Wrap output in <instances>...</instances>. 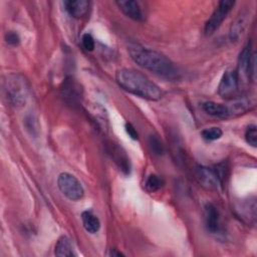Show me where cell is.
Here are the masks:
<instances>
[{
    "instance_id": "cell-21",
    "label": "cell",
    "mask_w": 257,
    "mask_h": 257,
    "mask_svg": "<svg viewBox=\"0 0 257 257\" xmlns=\"http://www.w3.org/2000/svg\"><path fill=\"white\" fill-rule=\"evenodd\" d=\"M149 145H150L152 152H154V154L161 156L165 153L164 145L158 136L151 135L149 138Z\"/></svg>"
},
{
    "instance_id": "cell-13",
    "label": "cell",
    "mask_w": 257,
    "mask_h": 257,
    "mask_svg": "<svg viewBox=\"0 0 257 257\" xmlns=\"http://www.w3.org/2000/svg\"><path fill=\"white\" fill-rule=\"evenodd\" d=\"M65 10L68 14L73 18H81L83 17L89 9L90 2L87 0H69L64 1Z\"/></svg>"
},
{
    "instance_id": "cell-17",
    "label": "cell",
    "mask_w": 257,
    "mask_h": 257,
    "mask_svg": "<svg viewBox=\"0 0 257 257\" xmlns=\"http://www.w3.org/2000/svg\"><path fill=\"white\" fill-rule=\"evenodd\" d=\"M81 221L86 232L90 234H94L98 232L100 228V221L97 218V216L94 215L91 211L89 210L83 211L81 214Z\"/></svg>"
},
{
    "instance_id": "cell-19",
    "label": "cell",
    "mask_w": 257,
    "mask_h": 257,
    "mask_svg": "<svg viewBox=\"0 0 257 257\" xmlns=\"http://www.w3.org/2000/svg\"><path fill=\"white\" fill-rule=\"evenodd\" d=\"M164 184H165V182L160 176H158L156 174H152L147 178L145 187L149 192L153 193V192L159 191L164 186Z\"/></svg>"
},
{
    "instance_id": "cell-10",
    "label": "cell",
    "mask_w": 257,
    "mask_h": 257,
    "mask_svg": "<svg viewBox=\"0 0 257 257\" xmlns=\"http://www.w3.org/2000/svg\"><path fill=\"white\" fill-rule=\"evenodd\" d=\"M115 4L126 17L135 21H143L145 19V15L140 2L134 0H120L116 1Z\"/></svg>"
},
{
    "instance_id": "cell-4",
    "label": "cell",
    "mask_w": 257,
    "mask_h": 257,
    "mask_svg": "<svg viewBox=\"0 0 257 257\" xmlns=\"http://www.w3.org/2000/svg\"><path fill=\"white\" fill-rule=\"evenodd\" d=\"M239 79L245 76L254 81L256 76V55L252 50V43L249 41L242 49L238 57V65L236 70Z\"/></svg>"
},
{
    "instance_id": "cell-12",
    "label": "cell",
    "mask_w": 257,
    "mask_h": 257,
    "mask_svg": "<svg viewBox=\"0 0 257 257\" xmlns=\"http://www.w3.org/2000/svg\"><path fill=\"white\" fill-rule=\"evenodd\" d=\"M254 105V102L247 97H235L231 99V102L226 104L229 117L238 116L246 113Z\"/></svg>"
},
{
    "instance_id": "cell-16",
    "label": "cell",
    "mask_w": 257,
    "mask_h": 257,
    "mask_svg": "<svg viewBox=\"0 0 257 257\" xmlns=\"http://www.w3.org/2000/svg\"><path fill=\"white\" fill-rule=\"evenodd\" d=\"M248 22V15L245 13L240 14L235 21L232 23L231 27H230V31H229V37L231 39V41H237L240 36L242 35V33L244 32L246 25Z\"/></svg>"
},
{
    "instance_id": "cell-11",
    "label": "cell",
    "mask_w": 257,
    "mask_h": 257,
    "mask_svg": "<svg viewBox=\"0 0 257 257\" xmlns=\"http://www.w3.org/2000/svg\"><path fill=\"white\" fill-rule=\"evenodd\" d=\"M204 221L205 226L211 233L219 231L220 227V215L216 206L212 203H207L204 206Z\"/></svg>"
},
{
    "instance_id": "cell-15",
    "label": "cell",
    "mask_w": 257,
    "mask_h": 257,
    "mask_svg": "<svg viewBox=\"0 0 257 257\" xmlns=\"http://www.w3.org/2000/svg\"><path fill=\"white\" fill-rule=\"evenodd\" d=\"M202 109L212 116L218 117V118H228V109L226 104L218 103L215 101H205L202 103Z\"/></svg>"
},
{
    "instance_id": "cell-7",
    "label": "cell",
    "mask_w": 257,
    "mask_h": 257,
    "mask_svg": "<svg viewBox=\"0 0 257 257\" xmlns=\"http://www.w3.org/2000/svg\"><path fill=\"white\" fill-rule=\"evenodd\" d=\"M239 83L240 79L236 70H226L219 82L218 94L223 98H235L239 89Z\"/></svg>"
},
{
    "instance_id": "cell-25",
    "label": "cell",
    "mask_w": 257,
    "mask_h": 257,
    "mask_svg": "<svg viewBox=\"0 0 257 257\" xmlns=\"http://www.w3.org/2000/svg\"><path fill=\"white\" fill-rule=\"evenodd\" d=\"M125 132L126 134L133 139V140H138L139 139V135H138V132L136 131V128L134 127V125L130 122H126L125 123Z\"/></svg>"
},
{
    "instance_id": "cell-3",
    "label": "cell",
    "mask_w": 257,
    "mask_h": 257,
    "mask_svg": "<svg viewBox=\"0 0 257 257\" xmlns=\"http://www.w3.org/2000/svg\"><path fill=\"white\" fill-rule=\"evenodd\" d=\"M4 89L7 99L14 106H22L28 97L29 86L27 80L21 74L12 73L6 77Z\"/></svg>"
},
{
    "instance_id": "cell-18",
    "label": "cell",
    "mask_w": 257,
    "mask_h": 257,
    "mask_svg": "<svg viewBox=\"0 0 257 257\" xmlns=\"http://www.w3.org/2000/svg\"><path fill=\"white\" fill-rule=\"evenodd\" d=\"M54 254L59 257H72L75 256L73 246L71 244V241L66 236H61L56 244L54 249Z\"/></svg>"
},
{
    "instance_id": "cell-22",
    "label": "cell",
    "mask_w": 257,
    "mask_h": 257,
    "mask_svg": "<svg viewBox=\"0 0 257 257\" xmlns=\"http://www.w3.org/2000/svg\"><path fill=\"white\" fill-rule=\"evenodd\" d=\"M245 140L251 147H257V127L255 124H250L247 126L245 132Z\"/></svg>"
},
{
    "instance_id": "cell-2",
    "label": "cell",
    "mask_w": 257,
    "mask_h": 257,
    "mask_svg": "<svg viewBox=\"0 0 257 257\" xmlns=\"http://www.w3.org/2000/svg\"><path fill=\"white\" fill-rule=\"evenodd\" d=\"M117 84L125 91L149 100H159L162 89L145 74L132 68H121L115 73Z\"/></svg>"
},
{
    "instance_id": "cell-5",
    "label": "cell",
    "mask_w": 257,
    "mask_h": 257,
    "mask_svg": "<svg viewBox=\"0 0 257 257\" xmlns=\"http://www.w3.org/2000/svg\"><path fill=\"white\" fill-rule=\"evenodd\" d=\"M60 192L70 201H78L84 195V189L76 177L69 173H61L57 179Z\"/></svg>"
},
{
    "instance_id": "cell-24",
    "label": "cell",
    "mask_w": 257,
    "mask_h": 257,
    "mask_svg": "<svg viewBox=\"0 0 257 257\" xmlns=\"http://www.w3.org/2000/svg\"><path fill=\"white\" fill-rule=\"evenodd\" d=\"M5 40L9 45H18L20 42V38L19 35L15 32V31H7V33L5 34Z\"/></svg>"
},
{
    "instance_id": "cell-20",
    "label": "cell",
    "mask_w": 257,
    "mask_h": 257,
    "mask_svg": "<svg viewBox=\"0 0 257 257\" xmlns=\"http://www.w3.org/2000/svg\"><path fill=\"white\" fill-rule=\"evenodd\" d=\"M223 135V132L220 127L217 126H212V127H207L204 128L201 132V136L203 137V139L207 140V141H216L219 140Z\"/></svg>"
},
{
    "instance_id": "cell-6",
    "label": "cell",
    "mask_w": 257,
    "mask_h": 257,
    "mask_svg": "<svg viewBox=\"0 0 257 257\" xmlns=\"http://www.w3.org/2000/svg\"><path fill=\"white\" fill-rule=\"evenodd\" d=\"M235 5V1L232 0H222L219 2L218 6L213 11L211 17L207 20L204 26V32L206 35L213 34L226 19L227 15L230 13Z\"/></svg>"
},
{
    "instance_id": "cell-14",
    "label": "cell",
    "mask_w": 257,
    "mask_h": 257,
    "mask_svg": "<svg viewBox=\"0 0 257 257\" xmlns=\"http://www.w3.org/2000/svg\"><path fill=\"white\" fill-rule=\"evenodd\" d=\"M108 154L111 156V158L114 160L115 164L118 166V168L124 173V174H130V161L125 155V153L119 148L117 145L111 144L109 145V150Z\"/></svg>"
},
{
    "instance_id": "cell-23",
    "label": "cell",
    "mask_w": 257,
    "mask_h": 257,
    "mask_svg": "<svg viewBox=\"0 0 257 257\" xmlns=\"http://www.w3.org/2000/svg\"><path fill=\"white\" fill-rule=\"evenodd\" d=\"M81 44H82V47L86 51H92L95 48L94 39H93L92 35L89 34V33H84L82 35V37H81Z\"/></svg>"
},
{
    "instance_id": "cell-9",
    "label": "cell",
    "mask_w": 257,
    "mask_h": 257,
    "mask_svg": "<svg viewBox=\"0 0 257 257\" xmlns=\"http://www.w3.org/2000/svg\"><path fill=\"white\" fill-rule=\"evenodd\" d=\"M61 94L67 103L77 105L80 103L82 98V88L76 80L72 77H68L62 83Z\"/></svg>"
},
{
    "instance_id": "cell-8",
    "label": "cell",
    "mask_w": 257,
    "mask_h": 257,
    "mask_svg": "<svg viewBox=\"0 0 257 257\" xmlns=\"http://www.w3.org/2000/svg\"><path fill=\"white\" fill-rule=\"evenodd\" d=\"M196 178L202 187L210 191H217L224 187L214 168L198 166L196 168Z\"/></svg>"
},
{
    "instance_id": "cell-26",
    "label": "cell",
    "mask_w": 257,
    "mask_h": 257,
    "mask_svg": "<svg viewBox=\"0 0 257 257\" xmlns=\"http://www.w3.org/2000/svg\"><path fill=\"white\" fill-rule=\"evenodd\" d=\"M109 256H112V257H119V256H123V254L119 251H117L116 249H110V252L108 253Z\"/></svg>"
},
{
    "instance_id": "cell-1",
    "label": "cell",
    "mask_w": 257,
    "mask_h": 257,
    "mask_svg": "<svg viewBox=\"0 0 257 257\" xmlns=\"http://www.w3.org/2000/svg\"><path fill=\"white\" fill-rule=\"evenodd\" d=\"M127 52L141 67L166 78H177L178 70L166 55L135 42L127 45Z\"/></svg>"
}]
</instances>
